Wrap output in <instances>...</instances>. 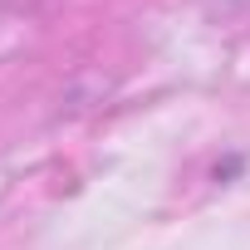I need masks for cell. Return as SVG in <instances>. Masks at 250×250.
I'll use <instances>...</instances> for the list:
<instances>
[{
  "mask_svg": "<svg viewBox=\"0 0 250 250\" xmlns=\"http://www.w3.org/2000/svg\"><path fill=\"white\" fill-rule=\"evenodd\" d=\"M240 172H245V157H240V152H230V157H221V162L211 167V182H221V187H226V182H235Z\"/></svg>",
  "mask_w": 250,
  "mask_h": 250,
  "instance_id": "6da1fadb",
  "label": "cell"
}]
</instances>
